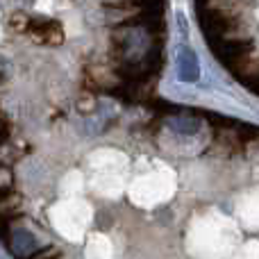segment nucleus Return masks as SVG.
<instances>
[{
	"instance_id": "obj_1",
	"label": "nucleus",
	"mask_w": 259,
	"mask_h": 259,
	"mask_svg": "<svg viewBox=\"0 0 259 259\" xmlns=\"http://www.w3.org/2000/svg\"><path fill=\"white\" fill-rule=\"evenodd\" d=\"M239 228L221 211L196 216L187 230V250L196 259H230L237 250Z\"/></svg>"
},
{
	"instance_id": "obj_2",
	"label": "nucleus",
	"mask_w": 259,
	"mask_h": 259,
	"mask_svg": "<svg viewBox=\"0 0 259 259\" xmlns=\"http://www.w3.org/2000/svg\"><path fill=\"white\" fill-rule=\"evenodd\" d=\"M91 168V189L98 196L118 198L125 189V175H127V157L112 148H100L91 152L89 157Z\"/></svg>"
},
{
	"instance_id": "obj_3",
	"label": "nucleus",
	"mask_w": 259,
	"mask_h": 259,
	"mask_svg": "<svg viewBox=\"0 0 259 259\" xmlns=\"http://www.w3.org/2000/svg\"><path fill=\"white\" fill-rule=\"evenodd\" d=\"M91 214H94L91 205L87 200H82V198L77 196L62 198L59 202H55L50 207V225L64 239L77 243V241H84L87 230H89L91 219H94Z\"/></svg>"
},
{
	"instance_id": "obj_4",
	"label": "nucleus",
	"mask_w": 259,
	"mask_h": 259,
	"mask_svg": "<svg viewBox=\"0 0 259 259\" xmlns=\"http://www.w3.org/2000/svg\"><path fill=\"white\" fill-rule=\"evenodd\" d=\"M130 200L137 207L152 209L157 205H164L175 193V175L168 168H155L150 173H143L132 180L127 189Z\"/></svg>"
},
{
	"instance_id": "obj_5",
	"label": "nucleus",
	"mask_w": 259,
	"mask_h": 259,
	"mask_svg": "<svg viewBox=\"0 0 259 259\" xmlns=\"http://www.w3.org/2000/svg\"><path fill=\"white\" fill-rule=\"evenodd\" d=\"M234 211H237L239 223L243 225L250 232H257L259 230V189H250V191L241 193L234 205Z\"/></svg>"
},
{
	"instance_id": "obj_6",
	"label": "nucleus",
	"mask_w": 259,
	"mask_h": 259,
	"mask_svg": "<svg viewBox=\"0 0 259 259\" xmlns=\"http://www.w3.org/2000/svg\"><path fill=\"white\" fill-rule=\"evenodd\" d=\"M87 257L89 259H112L114 248H112L109 237H105V234H100V232L89 234V239H87Z\"/></svg>"
},
{
	"instance_id": "obj_7",
	"label": "nucleus",
	"mask_w": 259,
	"mask_h": 259,
	"mask_svg": "<svg viewBox=\"0 0 259 259\" xmlns=\"http://www.w3.org/2000/svg\"><path fill=\"white\" fill-rule=\"evenodd\" d=\"M230 259H259V241L257 239H252V241L239 246L237 250L232 252V257Z\"/></svg>"
},
{
	"instance_id": "obj_8",
	"label": "nucleus",
	"mask_w": 259,
	"mask_h": 259,
	"mask_svg": "<svg viewBox=\"0 0 259 259\" xmlns=\"http://www.w3.org/2000/svg\"><path fill=\"white\" fill-rule=\"evenodd\" d=\"M84 187V182H82V178L77 173H71V175H66V180H64V184H62V189H64V193L68 191V196L66 198H71V196H77V191Z\"/></svg>"
}]
</instances>
